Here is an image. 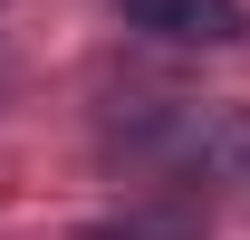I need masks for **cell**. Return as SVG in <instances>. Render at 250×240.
<instances>
[{
    "mask_svg": "<svg viewBox=\"0 0 250 240\" xmlns=\"http://www.w3.org/2000/svg\"><path fill=\"white\" fill-rule=\"evenodd\" d=\"M135 29L154 39H183V48H221V39H241V0H116Z\"/></svg>",
    "mask_w": 250,
    "mask_h": 240,
    "instance_id": "1",
    "label": "cell"
},
{
    "mask_svg": "<svg viewBox=\"0 0 250 240\" xmlns=\"http://www.w3.org/2000/svg\"><path fill=\"white\" fill-rule=\"evenodd\" d=\"M106 240H192V221H116Z\"/></svg>",
    "mask_w": 250,
    "mask_h": 240,
    "instance_id": "2",
    "label": "cell"
}]
</instances>
